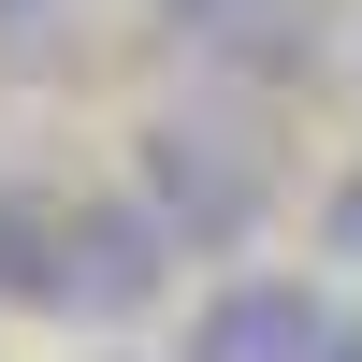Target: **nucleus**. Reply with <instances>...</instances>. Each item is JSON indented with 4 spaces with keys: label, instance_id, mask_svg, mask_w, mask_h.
I'll return each instance as SVG.
<instances>
[{
    "label": "nucleus",
    "instance_id": "nucleus-3",
    "mask_svg": "<svg viewBox=\"0 0 362 362\" xmlns=\"http://www.w3.org/2000/svg\"><path fill=\"white\" fill-rule=\"evenodd\" d=\"M174 276V218L160 203H73V232H58V319H131L145 290Z\"/></svg>",
    "mask_w": 362,
    "mask_h": 362
},
{
    "label": "nucleus",
    "instance_id": "nucleus-8",
    "mask_svg": "<svg viewBox=\"0 0 362 362\" xmlns=\"http://www.w3.org/2000/svg\"><path fill=\"white\" fill-rule=\"evenodd\" d=\"M348 362H362V348H348Z\"/></svg>",
    "mask_w": 362,
    "mask_h": 362
},
{
    "label": "nucleus",
    "instance_id": "nucleus-2",
    "mask_svg": "<svg viewBox=\"0 0 362 362\" xmlns=\"http://www.w3.org/2000/svg\"><path fill=\"white\" fill-rule=\"evenodd\" d=\"M145 203L174 218V247H232V232L261 218L247 131H218V116H160V131H145Z\"/></svg>",
    "mask_w": 362,
    "mask_h": 362
},
{
    "label": "nucleus",
    "instance_id": "nucleus-1",
    "mask_svg": "<svg viewBox=\"0 0 362 362\" xmlns=\"http://www.w3.org/2000/svg\"><path fill=\"white\" fill-rule=\"evenodd\" d=\"M348 348H362V319L319 276H232L189 319V362H348Z\"/></svg>",
    "mask_w": 362,
    "mask_h": 362
},
{
    "label": "nucleus",
    "instance_id": "nucleus-5",
    "mask_svg": "<svg viewBox=\"0 0 362 362\" xmlns=\"http://www.w3.org/2000/svg\"><path fill=\"white\" fill-rule=\"evenodd\" d=\"M160 15H174L189 58H290V15L261 29V0H160Z\"/></svg>",
    "mask_w": 362,
    "mask_h": 362
},
{
    "label": "nucleus",
    "instance_id": "nucleus-6",
    "mask_svg": "<svg viewBox=\"0 0 362 362\" xmlns=\"http://www.w3.org/2000/svg\"><path fill=\"white\" fill-rule=\"evenodd\" d=\"M334 261H362V174L334 189Z\"/></svg>",
    "mask_w": 362,
    "mask_h": 362
},
{
    "label": "nucleus",
    "instance_id": "nucleus-4",
    "mask_svg": "<svg viewBox=\"0 0 362 362\" xmlns=\"http://www.w3.org/2000/svg\"><path fill=\"white\" fill-rule=\"evenodd\" d=\"M58 232H73V203L0 174V305H58Z\"/></svg>",
    "mask_w": 362,
    "mask_h": 362
},
{
    "label": "nucleus",
    "instance_id": "nucleus-7",
    "mask_svg": "<svg viewBox=\"0 0 362 362\" xmlns=\"http://www.w3.org/2000/svg\"><path fill=\"white\" fill-rule=\"evenodd\" d=\"M0 15H29V0H0Z\"/></svg>",
    "mask_w": 362,
    "mask_h": 362
}]
</instances>
